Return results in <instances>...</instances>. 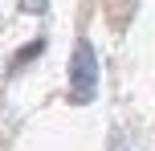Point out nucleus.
Returning <instances> with one entry per match:
<instances>
[{
    "label": "nucleus",
    "mask_w": 155,
    "mask_h": 151,
    "mask_svg": "<svg viewBox=\"0 0 155 151\" xmlns=\"http://www.w3.org/2000/svg\"><path fill=\"white\" fill-rule=\"evenodd\" d=\"M65 94H70L74 106H86L94 102L98 94V57H94V45L90 41H78L74 53H70V70H65Z\"/></svg>",
    "instance_id": "1"
},
{
    "label": "nucleus",
    "mask_w": 155,
    "mask_h": 151,
    "mask_svg": "<svg viewBox=\"0 0 155 151\" xmlns=\"http://www.w3.org/2000/svg\"><path fill=\"white\" fill-rule=\"evenodd\" d=\"M41 53H45V37H37V41H29V45H25L21 53L12 57V70H25V65H29L33 57H41Z\"/></svg>",
    "instance_id": "2"
},
{
    "label": "nucleus",
    "mask_w": 155,
    "mask_h": 151,
    "mask_svg": "<svg viewBox=\"0 0 155 151\" xmlns=\"http://www.w3.org/2000/svg\"><path fill=\"white\" fill-rule=\"evenodd\" d=\"M135 8H139V0H110V16H114V25H118V29L127 25V16H131Z\"/></svg>",
    "instance_id": "3"
},
{
    "label": "nucleus",
    "mask_w": 155,
    "mask_h": 151,
    "mask_svg": "<svg viewBox=\"0 0 155 151\" xmlns=\"http://www.w3.org/2000/svg\"><path fill=\"white\" fill-rule=\"evenodd\" d=\"M16 4H21V12H29V16H41L49 8V0H16Z\"/></svg>",
    "instance_id": "4"
}]
</instances>
